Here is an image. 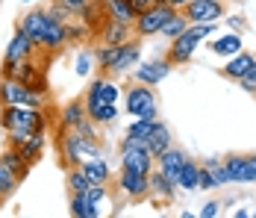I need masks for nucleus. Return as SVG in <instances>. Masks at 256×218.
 Instances as JSON below:
<instances>
[{"label": "nucleus", "instance_id": "nucleus-45", "mask_svg": "<svg viewBox=\"0 0 256 218\" xmlns=\"http://www.w3.org/2000/svg\"><path fill=\"white\" fill-rule=\"evenodd\" d=\"M168 3H171V6H174V9H186V6H188V3H192V0H168Z\"/></svg>", "mask_w": 256, "mask_h": 218}, {"label": "nucleus", "instance_id": "nucleus-21", "mask_svg": "<svg viewBox=\"0 0 256 218\" xmlns=\"http://www.w3.org/2000/svg\"><path fill=\"white\" fill-rule=\"evenodd\" d=\"M254 62H256V53L242 50V53H236V56L227 59V65H221V77H224V80H232V83H238V80L248 74V68H250Z\"/></svg>", "mask_w": 256, "mask_h": 218}, {"label": "nucleus", "instance_id": "nucleus-7", "mask_svg": "<svg viewBox=\"0 0 256 218\" xmlns=\"http://www.w3.org/2000/svg\"><path fill=\"white\" fill-rule=\"evenodd\" d=\"M0 106H48V95H38L32 89H26L21 80H9L0 77Z\"/></svg>", "mask_w": 256, "mask_h": 218}, {"label": "nucleus", "instance_id": "nucleus-23", "mask_svg": "<svg viewBox=\"0 0 256 218\" xmlns=\"http://www.w3.org/2000/svg\"><path fill=\"white\" fill-rule=\"evenodd\" d=\"M177 183L171 180V177H165L159 168L150 171V194H156L159 200H165V203H171L174 200V194H177Z\"/></svg>", "mask_w": 256, "mask_h": 218}, {"label": "nucleus", "instance_id": "nucleus-4", "mask_svg": "<svg viewBox=\"0 0 256 218\" xmlns=\"http://www.w3.org/2000/svg\"><path fill=\"white\" fill-rule=\"evenodd\" d=\"M0 121L6 130H48V112L38 106H3L0 109Z\"/></svg>", "mask_w": 256, "mask_h": 218}, {"label": "nucleus", "instance_id": "nucleus-37", "mask_svg": "<svg viewBox=\"0 0 256 218\" xmlns=\"http://www.w3.org/2000/svg\"><path fill=\"white\" fill-rule=\"evenodd\" d=\"M159 121V118H156ZM156 121H148V118H132V124L127 127V136H132V139H142V142H148V136L154 133Z\"/></svg>", "mask_w": 256, "mask_h": 218}, {"label": "nucleus", "instance_id": "nucleus-13", "mask_svg": "<svg viewBox=\"0 0 256 218\" xmlns=\"http://www.w3.org/2000/svg\"><path fill=\"white\" fill-rule=\"evenodd\" d=\"M121 95H124L121 86H118L109 74L92 77V83H88V89H86V97H94V100H103V103H118Z\"/></svg>", "mask_w": 256, "mask_h": 218}, {"label": "nucleus", "instance_id": "nucleus-25", "mask_svg": "<svg viewBox=\"0 0 256 218\" xmlns=\"http://www.w3.org/2000/svg\"><path fill=\"white\" fill-rule=\"evenodd\" d=\"M224 168H227L230 183H250V174H248V156H242V153H230V156H224Z\"/></svg>", "mask_w": 256, "mask_h": 218}, {"label": "nucleus", "instance_id": "nucleus-29", "mask_svg": "<svg viewBox=\"0 0 256 218\" xmlns=\"http://www.w3.org/2000/svg\"><path fill=\"white\" fill-rule=\"evenodd\" d=\"M68 212L74 218H98L100 215V209H98L86 194H71V197H68Z\"/></svg>", "mask_w": 256, "mask_h": 218}, {"label": "nucleus", "instance_id": "nucleus-31", "mask_svg": "<svg viewBox=\"0 0 256 218\" xmlns=\"http://www.w3.org/2000/svg\"><path fill=\"white\" fill-rule=\"evenodd\" d=\"M198 177H200V162H194L188 156V162L182 165V171H180V177H177V186L186 189V192H194L198 189Z\"/></svg>", "mask_w": 256, "mask_h": 218}, {"label": "nucleus", "instance_id": "nucleus-30", "mask_svg": "<svg viewBox=\"0 0 256 218\" xmlns=\"http://www.w3.org/2000/svg\"><path fill=\"white\" fill-rule=\"evenodd\" d=\"M65 183H68V192L71 194H82V192H88V186H94V183L88 180V174L80 168V165H68Z\"/></svg>", "mask_w": 256, "mask_h": 218}, {"label": "nucleus", "instance_id": "nucleus-48", "mask_svg": "<svg viewBox=\"0 0 256 218\" xmlns=\"http://www.w3.org/2000/svg\"><path fill=\"white\" fill-rule=\"evenodd\" d=\"M21 3H32V0H21Z\"/></svg>", "mask_w": 256, "mask_h": 218}, {"label": "nucleus", "instance_id": "nucleus-15", "mask_svg": "<svg viewBox=\"0 0 256 218\" xmlns=\"http://www.w3.org/2000/svg\"><path fill=\"white\" fill-rule=\"evenodd\" d=\"M94 36H98L100 45H124V42H130V39H136L132 24H121V21H115V18H106Z\"/></svg>", "mask_w": 256, "mask_h": 218}, {"label": "nucleus", "instance_id": "nucleus-5", "mask_svg": "<svg viewBox=\"0 0 256 218\" xmlns=\"http://www.w3.org/2000/svg\"><path fill=\"white\" fill-rule=\"evenodd\" d=\"M36 42L26 36L24 30L18 27L15 30V36L6 42V53H3V65H0V77H12L15 74V68L21 65V62H26V59H32L36 56Z\"/></svg>", "mask_w": 256, "mask_h": 218}, {"label": "nucleus", "instance_id": "nucleus-26", "mask_svg": "<svg viewBox=\"0 0 256 218\" xmlns=\"http://www.w3.org/2000/svg\"><path fill=\"white\" fill-rule=\"evenodd\" d=\"M86 118H88V109H86V100H82V97L68 100V103L62 106V115H59L62 127H77V124L86 121Z\"/></svg>", "mask_w": 256, "mask_h": 218}, {"label": "nucleus", "instance_id": "nucleus-33", "mask_svg": "<svg viewBox=\"0 0 256 218\" xmlns=\"http://www.w3.org/2000/svg\"><path fill=\"white\" fill-rule=\"evenodd\" d=\"M0 159H3V162H6V165H9V168L15 171V174H18V177H21V180H24L26 174H30V168H32V165H26L24 162V156H21V150H18V147H6V150H3V153H0Z\"/></svg>", "mask_w": 256, "mask_h": 218}, {"label": "nucleus", "instance_id": "nucleus-16", "mask_svg": "<svg viewBox=\"0 0 256 218\" xmlns=\"http://www.w3.org/2000/svg\"><path fill=\"white\" fill-rule=\"evenodd\" d=\"M68 42H71V30H68V24H62V21H56L53 18V24L48 27V33H44V39H42V45H38V50H44V53H59V50L68 48Z\"/></svg>", "mask_w": 256, "mask_h": 218}, {"label": "nucleus", "instance_id": "nucleus-10", "mask_svg": "<svg viewBox=\"0 0 256 218\" xmlns=\"http://www.w3.org/2000/svg\"><path fill=\"white\" fill-rule=\"evenodd\" d=\"M115 189L124 194L127 200H144L150 194V174H136V171L121 168Z\"/></svg>", "mask_w": 256, "mask_h": 218}, {"label": "nucleus", "instance_id": "nucleus-34", "mask_svg": "<svg viewBox=\"0 0 256 218\" xmlns=\"http://www.w3.org/2000/svg\"><path fill=\"white\" fill-rule=\"evenodd\" d=\"M200 165L209 171V177H212L215 189H224V186L230 183V177H227V168H224V159H206V162H200Z\"/></svg>", "mask_w": 256, "mask_h": 218}, {"label": "nucleus", "instance_id": "nucleus-50", "mask_svg": "<svg viewBox=\"0 0 256 218\" xmlns=\"http://www.w3.org/2000/svg\"><path fill=\"white\" fill-rule=\"evenodd\" d=\"M250 3H256V0H250Z\"/></svg>", "mask_w": 256, "mask_h": 218}, {"label": "nucleus", "instance_id": "nucleus-22", "mask_svg": "<svg viewBox=\"0 0 256 218\" xmlns=\"http://www.w3.org/2000/svg\"><path fill=\"white\" fill-rule=\"evenodd\" d=\"M44 147H48V130H38V133H32L18 150H21V156H24L26 165H36L38 159H44Z\"/></svg>", "mask_w": 256, "mask_h": 218}, {"label": "nucleus", "instance_id": "nucleus-32", "mask_svg": "<svg viewBox=\"0 0 256 218\" xmlns=\"http://www.w3.org/2000/svg\"><path fill=\"white\" fill-rule=\"evenodd\" d=\"M18 186H21V177H18L15 171L0 159V197H3V200H6V197H12V194L18 192Z\"/></svg>", "mask_w": 256, "mask_h": 218}, {"label": "nucleus", "instance_id": "nucleus-42", "mask_svg": "<svg viewBox=\"0 0 256 218\" xmlns=\"http://www.w3.org/2000/svg\"><path fill=\"white\" fill-rule=\"evenodd\" d=\"M130 3H132V9H136V15H138V12H148L150 6H156V0H130Z\"/></svg>", "mask_w": 256, "mask_h": 218}, {"label": "nucleus", "instance_id": "nucleus-8", "mask_svg": "<svg viewBox=\"0 0 256 218\" xmlns=\"http://www.w3.org/2000/svg\"><path fill=\"white\" fill-rule=\"evenodd\" d=\"M204 45V39L198 36V30L188 24L186 33H180L177 39H171L168 42V50H165V59L171 62V65H186V62H192L194 59V50Z\"/></svg>", "mask_w": 256, "mask_h": 218}, {"label": "nucleus", "instance_id": "nucleus-9", "mask_svg": "<svg viewBox=\"0 0 256 218\" xmlns=\"http://www.w3.org/2000/svg\"><path fill=\"white\" fill-rule=\"evenodd\" d=\"M182 15L188 18V24H212V21H224L227 6L224 0H192Z\"/></svg>", "mask_w": 256, "mask_h": 218}, {"label": "nucleus", "instance_id": "nucleus-27", "mask_svg": "<svg viewBox=\"0 0 256 218\" xmlns=\"http://www.w3.org/2000/svg\"><path fill=\"white\" fill-rule=\"evenodd\" d=\"M80 168L88 174V180L92 183H109V177H112V168H109V162H106V156H94V159H86Z\"/></svg>", "mask_w": 256, "mask_h": 218}, {"label": "nucleus", "instance_id": "nucleus-19", "mask_svg": "<svg viewBox=\"0 0 256 218\" xmlns=\"http://www.w3.org/2000/svg\"><path fill=\"white\" fill-rule=\"evenodd\" d=\"M188 162V156H186V150H180V147H168L162 156H156V168L162 171L165 177H171L174 183H177L180 171H182V165Z\"/></svg>", "mask_w": 256, "mask_h": 218}, {"label": "nucleus", "instance_id": "nucleus-36", "mask_svg": "<svg viewBox=\"0 0 256 218\" xmlns=\"http://www.w3.org/2000/svg\"><path fill=\"white\" fill-rule=\"evenodd\" d=\"M98 65V56H94V50L92 48H82L77 53V65H74V71L77 77H92V68Z\"/></svg>", "mask_w": 256, "mask_h": 218}, {"label": "nucleus", "instance_id": "nucleus-44", "mask_svg": "<svg viewBox=\"0 0 256 218\" xmlns=\"http://www.w3.org/2000/svg\"><path fill=\"white\" fill-rule=\"evenodd\" d=\"M56 3H65V6H71V9H80V6H86L88 0H56Z\"/></svg>", "mask_w": 256, "mask_h": 218}, {"label": "nucleus", "instance_id": "nucleus-41", "mask_svg": "<svg viewBox=\"0 0 256 218\" xmlns=\"http://www.w3.org/2000/svg\"><path fill=\"white\" fill-rule=\"evenodd\" d=\"M218 212H221V203H218V200H206L198 215H200V218H215Z\"/></svg>", "mask_w": 256, "mask_h": 218}, {"label": "nucleus", "instance_id": "nucleus-49", "mask_svg": "<svg viewBox=\"0 0 256 218\" xmlns=\"http://www.w3.org/2000/svg\"><path fill=\"white\" fill-rule=\"evenodd\" d=\"M0 203H3V197H0Z\"/></svg>", "mask_w": 256, "mask_h": 218}, {"label": "nucleus", "instance_id": "nucleus-46", "mask_svg": "<svg viewBox=\"0 0 256 218\" xmlns=\"http://www.w3.org/2000/svg\"><path fill=\"white\" fill-rule=\"evenodd\" d=\"M254 215V212H250V209H244V206H242V209H236V218H250Z\"/></svg>", "mask_w": 256, "mask_h": 218}, {"label": "nucleus", "instance_id": "nucleus-6", "mask_svg": "<svg viewBox=\"0 0 256 218\" xmlns=\"http://www.w3.org/2000/svg\"><path fill=\"white\" fill-rule=\"evenodd\" d=\"M177 12H180V9H174L171 3H156V6L148 9V12H138V15H136V24H132L136 39H150V36H159V33H162V27L168 24Z\"/></svg>", "mask_w": 256, "mask_h": 218}, {"label": "nucleus", "instance_id": "nucleus-35", "mask_svg": "<svg viewBox=\"0 0 256 218\" xmlns=\"http://www.w3.org/2000/svg\"><path fill=\"white\" fill-rule=\"evenodd\" d=\"M186 30H188V18H186V15H182V9H180L177 15L162 27V33H159V36H162L165 42H171V39H177L180 33H186Z\"/></svg>", "mask_w": 256, "mask_h": 218}, {"label": "nucleus", "instance_id": "nucleus-47", "mask_svg": "<svg viewBox=\"0 0 256 218\" xmlns=\"http://www.w3.org/2000/svg\"><path fill=\"white\" fill-rule=\"evenodd\" d=\"M3 136H6V127H3V121H0V139H3Z\"/></svg>", "mask_w": 256, "mask_h": 218}, {"label": "nucleus", "instance_id": "nucleus-24", "mask_svg": "<svg viewBox=\"0 0 256 218\" xmlns=\"http://www.w3.org/2000/svg\"><path fill=\"white\" fill-rule=\"evenodd\" d=\"M168 147H174V136H171V130H168V124L156 121L154 133L148 136V150L154 153V156H162Z\"/></svg>", "mask_w": 256, "mask_h": 218}, {"label": "nucleus", "instance_id": "nucleus-39", "mask_svg": "<svg viewBox=\"0 0 256 218\" xmlns=\"http://www.w3.org/2000/svg\"><path fill=\"white\" fill-rule=\"evenodd\" d=\"M30 136H32L30 130H6V139H9V145L12 147H21Z\"/></svg>", "mask_w": 256, "mask_h": 218}, {"label": "nucleus", "instance_id": "nucleus-43", "mask_svg": "<svg viewBox=\"0 0 256 218\" xmlns=\"http://www.w3.org/2000/svg\"><path fill=\"white\" fill-rule=\"evenodd\" d=\"M248 174H250V186H256V153L248 156Z\"/></svg>", "mask_w": 256, "mask_h": 218}, {"label": "nucleus", "instance_id": "nucleus-1", "mask_svg": "<svg viewBox=\"0 0 256 218\" xmlns=\"http://www.w3.org/2000/svg\"><path fill=\"white\" fill-rule=\"evenodd\" d=\"M59 153H62V162H65V165H82L86 159L103 156L100 139H86V136L77 133L74 127H62V136H59Z\"/></svg>", "mask_w": 256, "mask_h": 218}, {"label": "nucleus", "instance_id": "nucleus-20", "mask_svg": "<svg viewBox=\"0 0 256 218\" xmlns=\"http://www.w3.org/2000/svg\"><path fill=\"white\" fill-rule=\"evenodd\" d=\"M106 18H109V15H106L103 0H88L86 6H80V9H77V21L82 27H88V33H98Z\"/></svg>", "mask_w": 256, "mask_h": 218}, {"label": "nucleus", "instance_id": "nucleus-12", "mask_svg": "<svg viewBox=\"0 0 256 218\" xmlns=\"http://www.w3.org/2000/svg\"><path fill=\"white\" fill-rule=\"evenodd\" d=\"M138 62H142V42H138V39H130V42H124V45H118V56H115V65H112L109 77L130 74Z\"/></svg>", "mask_w": 256, "mask_h": 218}, {"label": "nucleus", "instance_id": "nucleus-2", "mask_svg": "<svg viewBox=\"0 0 256 218\" xmlns=\"http://www.w3.org/2000/svg\"><path fill=\"white\" fill-rule=\"evenodd\" d=\"M124 112L132 118H148L156 121L159 118V100H156L154 86H144V83H136L124 92Z\"/></svg>", "mask_w": 256, "mask_h": 218}, {"label": "nucleus", "instance_id": "nucleus-40", "mask_svg": "<svg viewBox=\"0 0 256 218\" xmlns=\"http://www.w3.org/2000/svg\"><path fill=\"white\" fill-rule=\"evenodd\" d=\"M224 24H227V30H232V33H244L248 30V24H244V15H224Z\"/></svg>", "mask_w": 256, "mask_h": 218}, {"label": "nucleus", "instance_id": "nucleus-17", "mask_svg": "<svg viewBox=\"0 0 256 218\" xmlns=\"http://www.w3.org/2000/svg\"><path fill=\"white\" fill-rule=\"evenodd\" d=\"M82 100H86V109H88V118L98 124V127H109V124L118 121V103H103V100H94V97H86L82 95Z\"/></svg>", "mask_w": 256, "mask_h": 218}, {"label": "nucleus", "instance_id": "nucleus-11", "mask_svg": "<svg viewBox=\"0 0 256 218\" xmlns=\"http://www.w3.org/2000/svg\"><path fill=\"white\" fill-rule=\"evenodd\" d=\"M174 71V65L168 62V59H148V62H138L132 71H130V77L136 80V83H144V86H159L168 74Z\"/></svg>", "mask_w": 256, "mask_h": 218}, {"label": "nucleus", "instance_id": "nucleus-14", "mask_svg": "<svg viewBox=\"0 0 256 218\" xmlns=\"http://www.w3.org/2000/svg\"><path fill=\"white\" fill-rule=\"evenodd\" d=\"M53 24V15L48 9H32V12H26L24 18H21V30H24L26 36L36 42V48L42 45V39H44V33H48V27Z\"/></svg>", "mask_w": 256, "mask_h": 218}, {"label": "nucleus", "instance_id": "nucleus-28", "mask_svg": "<svg viewBox=\"0 0 256 218\" xmlns=\"http://www.w3.org/2000/svg\"><path fill=\"white\" fill-rule=\"evenodd\" d=\"M103 6H106L109 18H115L121 24H136V9L130 0H103Z\"/></svg>", "mask_w": 256, "mask_h": 218}, {"label": "nucleus", "instance_id": "nucleus-3", "mask_svg": "<svg viewBox=\"0 0 256 218\" xmlns=\"http://www.w3.org/2000/svg\"><path fill=\"white\" fill-rule=\"evenodd\" d=\"M118 153H121V168L136 171V174H150L156 168V156L148 150V142L132 139L124 133V139L118 142Z\"/></svg>", "mask_w": 256, "mask_h": 218}, {"label": "nucleus", "instance_id": "nucleus-38", "mask_svg": "<svg viewBox=\"0 0 256 218\" xmlns=\"http://www.w3.org/2000/svg\"><path fill=\"white\" fill-rule=\"evenodd\" d=\"M238 86H242V89H244L248 95H256V62L250 65V68H248V74H244V77L238 80Z\"/></svg>", "mask_w": 256, "mask_h": 218}, {"label": "nucleus", "instance_id": "nucleus-18", "mask_svg": "<svg viewBox=\"0 0 256 218\" xmlns=\"http://www.w3.org/2000/svg\"><path fill=\"white\" fill-rule=\"evenodd\" d=\"M209 50L215 53V56H221V59H230L236 53H242L244 50V39H242V33H224V36H218V39H212V42H206Z\"/></svg>", "mask_w": 256, "mask_h": 218}]
</instances>
